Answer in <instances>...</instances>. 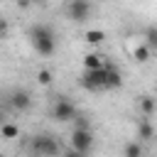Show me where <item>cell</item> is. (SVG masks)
Here are the masks:
<instances>
[{"mask_svg":"<svg viewBox=\"0 0 157 157\" xmlns=\"http://www.w3.org/2000/svg\"><path fill=\"white\" fill-rule=\"evenodd\" d=\"M91 145H93L91 130H76V128H74V132H71V150H76L78 155H83Z\"/></svg>","mask_w":157,"mask_h":157,"instance_id":"4","label":"cell"},{"mask_svg":"<svg viewBox=\"0 0 157 157\" xmlns=\"http://www.w3.org/2000/svg\"><path fill=\"white\" fill-rule=\"evenodd\" d=\"M66 12H69V17H71V20L83 22V20L91 15V2H86V0H74V2H69V5H66Z\"/></svg>","mask_w":157,"mask_h":157,"instance_id":"5","label":"cell"},{"mask_svg":"<svg viewBox=\"0 0 157 157\" xmlns=\"http://www.w3.org/2000/svg\"><path fill=\"white\" fill-rule=\"evenodd\" d=\"M2 123H5V113L0 110V128H2Z\"/></svg>","mask_w":157,"mask_h":157,"instance_id":"20","label":"cell"},{"mask_svg":"<svg viewBox=\"0 0 157 157\" xmlns=\"http://www.w3.org/2000/svg\"><path fill=\"white\" fill-rule=\"evenodd\" d=\"M0 137H5V140H15V137H20V125H15V123H2V128H0Z\"/></svg>","mask_w":157,"mask_h":157,"instance_id":"10","label":"cell"},{"mask_svg":"<svg viewBox=\"0 0 157 157\" xmlns=\"http://www.w3.org/2000/svg\"><path fill=\"white\" fill-rule=\"evenodd\" d=\"M120 83H123V76H120V71H115V69H108V83H105V88H120Z\"/></svg>","mask_w":157,"mask_h":157,"instance_id":"13","label":"cell"},{"mask_svg":"<svg viewBox=\"0 0 157 157\" xmlns=\"http://www.w3.org/2000/svg\"><path fill=\"white\" fill-rule=\"evenodd\" d=\"M103 39H105V32L103 29H88L86 32V42L88 44H101Z\"/></svg>","mask_w":157,"mask_h":157,"instance_id":"14","label":"cell"},{"mask_svg":"<svg viewBox=\"0 0 157 157\" xmlns=\"http://www.w3.org/2000/svg\"><path fill=\"white\" fill-rule=\"evenodd\" d=\"M52 78H54V76H52V71H49V69H39V71H37V81H39L42 86H49V83H52Z\"/></svg>","mask_w":157,"mask_h":157,"instance_id":"16","label":"cell"},{"mask_svg":"<svg viewBox=\"0 0 157 157\" xmlns=\"http://www.w3.org/2000/svg\"><path fill=\"white\" fill-rule=\"evenodd\" d=\"M103 66H105V64H103V56H101V54L91 52V54L83 56V69H86V71H96V69H103Z\"/></svg>","mask_w":157,"mask_h":157,"instance_id":"8","label":"cell"},{"mask_svg":"<svg viewBox=\"0 0 157 157\" xmlns=\"http://www.w3.org/2000/svg\"><path fill=\"white\" fill-rule=\"evenodd\" d=\"M61 157H83V155H78V152H76V150H66V152H64V155H61Z\"/></svg>","mask_w":157,"mask_h":157,"instance_id":"19","label":"cell"},{"mask_svg":"<svg viewBox=\"0 0 157 157\" xmlns=\"http://www.w3.org/2000/svg\"><path fill=\"white\" fill-rule=\"evenodd\" d=\"M10 103H12V108H17V110H27V108L32 105V98H29L27 91H15V93L10 96Z\"/></svg>","mask_w":157,"mask_h":157,"instance_id":"7","label":"cell"},{"mask_svg":"<svg viewBox=\"0 0 157 157\" xmlns=\"http://www.w3.org/2000/svg\"><path fill=\"white\" fill-rule=\"evenodd\" d=\"M125 157H142V147L137 142H128L125 145Z\"/></svg>","mask_w":157,"mask_h":157,"instance_id":"15","label":"cell"},{"mask_svg":"<svg viewBox=\"0 0 157 157\" xmlns=\"http://www.w3.org/2000/svg\"><path fill=\"white\" fill-rule=\"evenodd\" d=\"M32 150L42 157H54V155H59V142L52 135H37V137H32Z\"/></svg>","mask_w":157,"mask_h":157,"instance_id":"3","label":"cell"},{"mask_svg":"<svg viewBox=\"0 0 157 157\" xmlns=\"http://www.w3.org/2000/svg\"><path fill=\"white\" fill-rule=\"evenodd\" d=\"M152 135H155V128L142 118V120L137 123V137H140V140H152Z\"/></svg>","mask_w":157,"mask_h":157,"instance_id":"11","label":"cell"},{"mask_svg":"<svg viewBox=\"0 0 157 157\" xmlns=\"http://www.w3.org/2000/svg\"><path fill=\"white\" fill-rule=\"evenodd\" d=\"M140 110L145 113V115H152L155 113V108H157V98H152V96H140Z\"/></svg>","mask_w":157,"mask_h":157,"instance_id":"9","label":"cell"},{"mask_svg":"<svg viewBox=\"0 0 157 157\" xmlns=\"http://www.w3.org/2000/svg\"><path fill=\"white\" fill-rule=\"evenodd\" d=\"M29 39H32V47L42 54V56H49L54 54V32L49 25H32L29 29Z\"/></svg>","mask_w":157,"mask_h":157,"instance_id":"1","label":"cell"},{"mask_svg":"<svg viewBox=\"0 0 157 157\" xmlns=\"http://www.w3.org/2000/svg\"><path fill=\"white\" fill-rule=\"evenodd\" d=\"M132 59L140 61V64H145V61L150 59V47H147V44H137V47L132 49Z\"/></svg>","mask_w":157,"mask_h":157,"instance_id":"12","label":"cell"},{"mask_svg":"<svg viewBox=\"0 0 157 157\" xmlns=\"http://www.w3.org/2000/svg\"><path fill=\"white\" fill-rule=\"evenodd\" d=\"M54 118H56V120H61V123L74 120V118H76V108H74V103H71V101H66V98H59V101H56V105H54Z\"/></svg>","mask_w":157,"mask_h":157,"instance_id":"6","label":"cell"},{"mask_svg":"<svg viewBox=\"0 0 157 157\" xmlns=\"http://www.w3.org/2000/svg\"><path fill=\"white\" fill-rule=\"evenodd\" d=\"M108 83V66L96 69V71H83L81 74V86L88 91H103Z\"/></svg>","mask_w":157,"mask_h":157,"instance_id":"2","label":"cell"},{"mask_svg":"<svg viewBox=\"0 0 157 157\" xmlns=\"http://www.w3.org/2000/svg\"><path fill=\"white\" fill-rule=\"evenodd\" d=\"M145 37H147V47H150V49H152V47H157V27H147Z\"/></svg>","mask_w":157,"mask_h":157,"instance_id":"17","label":"cell"},{"mask_svg":"<svg viewBox=\"0 0 157 157\" xmlns=\"http://www.w3.org/2000/svg\"><path fill=\"white\" fill-rule=\"evenodd\" d=\"M5 34H7V20H2V17H0V39H2Z\"/></svg>","mask_w":157,"mask_h":157,"instance_id":"18","label":"cell"}]
</instances>
